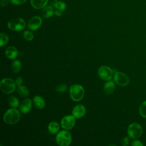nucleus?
<instances>
[{
    "label": "nucleus",
    "instance_id": "nucleus-1",
    "mask_svg": "<svg viewBox=\"0 0 146 146\" xmlns=\"http://www.w3.org/2000/svg\"><path fill=\"white\" fill-rule=\"evenodd\" d=\"M21 117L19 111L16 108L9 109L3 115V120L4 122L9 125H13L17 123Z\"/></svg>",
    "mask_w": 146,
    "mask_h": 146
},
{
    "label": "nucleus",
    "instance_id": "nucleus-2",
    "mask_svg": "<svg viewBox=\"0 0 146 146\" xmlns=\"http://www.w3.org/2000/svg\"><path fill=\"white\" fill-rule=\"evenodd\" d=\"M69 94L71 99L74 102H79L84 95V90L80 84H73L70 87Z\"/></svg>",
    "mask_w": 146,
    "mask_h": 146
},
{
    "label": "nucleus",
    "instance_id": "nucleus-3",
    "mask_svg": "<svg viewBox=\"0 0 146 146\" xmlns=\"http://www.w3.org/2000/svg\"><path fill=\"white\" fill-rule=\"evenodd\" d=\"M16 83L13 79L9 78L3 79L0 83L1 91L6 94H10L14 92L16 89Z\"/></svg>",
    "mask_w": 146,
    "mask_h": 146
},
{
    "label": "nucleus",
    "instance_id": "nucleus-4",
    "mask_svg": "<svg viewBox=\"0 0 146 146\" xmlns=\"http://www.w3.org/2000/svg\"><path fill=\"white\" fill-rule=\"evenodd\" d=\"M56 143L60 146H68L72 141L71 133L67 130H62L58 132L55 137Z\"/></svg>",
    "mask_w": 146,
    "mask_h": 146
},
{
    "label": "nucleus",
    "instance_id": "nucleus-5",
    "mask_svg": "<svg viewBox=\"0 0 146 146\" xmlns=\"http://www.w3.org/2000/svg\"><path fill=\"white\" fill-rule=\"evenodd\" d=\"M26 22L24 19L21 18H14L7 22V27L9 29L15 31H20L23 30L26 27Z\"/></svg>",
    "mask_w": 146,
    "mask_h": 146
},
{
    "label": "nucleus",
    "instance_id": "nucleus-6",
    "mask_svg": "<svg viewBox=\"0 0 146 146\" xmlns=\"http://www.w3.org/2000/svg\"><path fill=\"white\" fill-rule=\"evenodd\" d=\"M127 133L131 139H136L142 135L143 128L139 124L132 123L129 125L127 128Z\"/></svg>",
    "mask_w": 146,
    "mask_h": 146
},
{
    "label": "nucleus",
    "instance_id": "nucleus-7",
    "mask_svg": "<svg viewBox=\"0 0 146 146\" xmlns=\"http://www.w3.org/2000/svg\"><path fill=\"white\" fill-rule=\"evenodd\" d=\"M113 70L107 66H102L98 70V75L103 80H111L113 76Z\"/></svg>",
    "mask_w": 146,
    "mask_h": 146
},
{
    "label": "nucleus",
    "instance_id": "nucleus-8",
    "mask_svg": "<svg viewBox=\"0 0 146 146\" xmlns=\"http://www.w3.org/2000/svg\"><path fill=\"white\" fill-rule=\"evenodd\" d=\"M113 80L117 85L122 87L127 86L129 83V79L128 76L124 73L119 71L115 72Z\"/></svg>",
    "mask_w": 146,
    "mask_h": 146
},
{
    "label": "nucleus",
    "instance_id": "nucleus-9",
    "mask_svg": "<svg viewBox=\"0 0 146 146\" xmlns=\"http://www.w3.org/2000/svg\"><path fill=\"white\" fill-rule=\"evenodd\" d=\"M75 117L72 115H66L61 120V126L66 130L71 129L75 124Z\"/></svg>",
    "mask_w": 146,
    "mask_h": 146
},
{
    "label": "nucleus",
    "instance_id": "nucleus-10",
    "mask_svg": "<svg viewBox=\"0 0 146 146\" xmlns=\"http://www.w3.org/2000/svg\"><path fill=\"white\" fill-rule=\"evenodd\" d=\"M42 24V19L39 16H34L32 17L27 23L29 29L31 31L37 30L40 28Z\"/></svg>",
    "mask_w": 146,
    "mask_h": 146
},
{
    "label": "nucleus",
    "instance_id": "nucleus-11",
    "mask_svg": "<svg viewBox=\"0 0 146 146\" xmlns=\"http://www.w3.org/2000/svg\"><path fill=\"white\" fill-rule=\"evenodd\" d=\"M86 113V108L82 104H78L75 106L72 110V115L77 119L83 117Z\"/></svg>",
    "mask_w": 146,
    "mask_h": 146
},
{
    "label": "nucleus",
    "instance_id": "nucleus-12",
    "mask_svg": "<svg viewBox=\"0 0 146 146\" xmlns=\"http://www.w3.org/2000/svg\"><path fill=\"white\" fill-rule=\"evenodd\" d=\"M32 107V101L29 98H26L22 101L20 105L19 106V111L22 113H29Z\"/></svg>",
    "mask_w": 146,
    "mask_h": 146
},
{
    "label": "nucleus",
    "instance_id": "nucleus-13",
    "mask_svg": "<svg viewBox=\"0 0 146 146\" xmlns=\"http://www.w3.org/2000/svg\"><path fill=\"white\" fill-rule=\"evenodd\" d=\"M5 55L6 57L10 59H14L18 55V50L16 47L13 46L7 47L5 50Z\"/></svg>",
    "mask_w": 146,
    "mask_h": 146
},
{
    "label": "nucleus",
    "instance_id": "nucleus-14",
    "mask_svg": "<svg viewBox=\"0 0 146 146\" xmlns=\"http://www.w3.org/2000/svg\"><path fill=\"white\" fill-rule=\"evenodd\" d=\"M48 1V0H30V5L34 9L37 10L42 9L47 5Z\"/></svg>",
    "mask_w": 146,
    "mask_h": 146
},
{
    "label": "nucleus",
    "instance_id": "nucleus-15",
    "mask_svg": "<svg viewBox=\"0 0 146 146\" xmlns=\"http://www.w3.org/2000/svg\"><path fill=\"white\" fill-rule=\"evenodd\" d=\"M55 10L51 6H46L43 7L41 11L42 16L44 18H49L54 14Z\"/></svg>",
    "mask_w": 146,
    "mask_h": 146
},
{
    "label": "nucleus",
    "instance_id": "nucleus-16",
    "mask_svg": "<svg viewBox=\"0 0 146 146\" xmlns=\"http://www.w3.org/2000/svg\"><path fill=\"white\" fill-rule=\"evenodd\" d=\"M103 90L104 92L107 94L110 95L112 94L115 90V85L114 82L111 80H107V82H106L104 84Z\"/></svg>",
    "mask_w": 146,
    "mask_h": 146
},
{
    "label": "nucleus",
    "instance_id": "nucleus-17",
    "mask_svg": "<svg viewBox=\"0 0 146 146\" xmlns=\"http://www.w3.org/2000/svg\"><path fill=\"white\" fill-rule=\"evenodd\" d=\"M33 103L34 106L38 109H43L46 106L44 99L39 95H36L33 98Z\"/></svg>",
    "mask_w": 146,
    "mask_h": 146
},
{
    "label": "nucleus",
    "instance_id": "nucleus-18",
    "mask_svg": "<svg viewBox=\"0 0 146 146\" xmlns=\"http://www.w3.org/2000/svg\"><path fill=\"white\" fill-rule=\"evenodd\" d=\"M17 93L19 94V95L23 98H26L30 94L29 90L28 88L23 85H21L19 86H17Z\"/></svg>",
    "mask_w": 146,
    "mask_h": 146
},
{
    "label": "nucleus",
    "instance_id": "nucleus-19",
    "mask_svg": "<svg viewBox=\"0 0 146 146\" xmlns=\"http://www.w3.org/2000/svg\"><path fill=\"white\" fill-rule=\"evenodd\" d=\"M48 130L51 134H56L59 131V124L56 121H52L48 124Z\"/></svg>",
    "mask_w": 146,
    "mask_h": 146
},
{
    "label": "nucleus",
    "instance_id": "nucleus-20",
    "mask_svg": "<svg viewBox=\"0 0 146 146\" xmlns=\"http://www.w3.org/2000/svg\"><path fill=\"white\" fill-rule=\"evenodd\" d=\"M21 67L22 64L21 61L19 60H14L11 63L12 70L15 74L18 73L21 71Z\"/></svg>",
    "mask_w": 146,
    "mask_h": 146
},
{
    "label": "nucleus",
    "instance_id": "nucleus-21",
    "mask_svg": "<svg viewBox=\"0 0 146 146\" xmlns=\"http://www.w3.org/2000/svg\"><path fill=\"white\" fill-rule=\"evenodd\" d=\"M9 105L13 108H17L19 105V102L18 98L13 95H11L7 99Z\"/></svg>",
    "mask_w": 146,
    "mask_h": 146
},
{
    "label": "nucleus",
    "instance_id": "nucleus-22",
    "mask_svg": "<svg viewBox=\"0 0 146 146\" xmlns=\"http://www.w3.org/2000/svg\"><path fill=\"white\" fill-rule=\"evenodd\" d=\"M53 7L56 9L63 11L66 9V4L62 1H55L53 3Z\"/></svg>",
    "mask_w": 146,
    "mask_h": 146
},
{
    "label": "nucleus",
    "instance_id": "nucleus-23",
    "mask_svg": "<svg viewBox=\"0 0 146 146\" xmlns=\"http://www.w3.org/2000/svg\"><path fill=\"white\" fill-rule=\"evenodd\" d=\"M0 37H1L0 46H1V47H3V46L6 45L9 42V37L6 34H5L4 33H1L0 34Z\"/></svg>",
    "mask_w": 146,
    "mask_h": 146
},
{
    "label": "nucleus",
    "instance_id": "nucleus-24",
    "mask_svg": "<svg viewBox=\"0 0 146 146\" xmlns=\"http://www.w3.org/2000/svg\"><path fill=\"white\" fill-rule=\"evenodd\" d=\"M139 114L144 118H146V100L143 102L139 107Z\"/></svg>",
    "mask_w": 146,
    "mask_h": 146
},
{
    "label": "nucleus",
    "instance_id": "nucleus-25",
    "mask_svg": "<svg viewBox=\"0 0 146 146\" xmlns=\"http://www.w3.org/2000/svg\"><path fill=\"white\" fill-rule=\"evenodd\" d=\"M23 38L27 41H31L34 38L33 34L30 31H29V30H26L23 32Z\"/></svg>",
    "mask_w": 146,
    "mask_h": 146
},
{
    "label": "nucleus",
    "instance_id": "nucleus-26",
    "mask_svg": "<svg viewBox=\"0 0 146 146\" xmlns=\"http://www.w3.org/2000/svg\"><path fill=\"white\" fill-rule=\"evenodd\" d=\"M67 89V86L64 84H60L59 85H58V86H56V90L57 92H65Z\"/></svg>",
    "mask_w": 146,
    "mask_h": 146
},
{
    "label": "nucleus",
    "instance_id": "nucleus-27",
    "mask_svg": "<svg viewBox=\"0 0 146 146\" xmlns=\"http://www.w3.org/2000/svg\"><path fill=\"white\" fill-rule=\"evenodd\" d=\"M27 0H10L11 3L14 5H22L25 3Z\"/></svg>",
    "mask_w": 146,
    "mask_h": 146
},
{
    "label": "nucleus",
    "instance_id": "nucleus-28",
    "mask_svg": "<svg viewBox=\"0 0 146 146\" xmlns=\"http://www.w3.org/2000/svg\"><path fill=\"white\" fill-rule=\"evenodd\" d=\"M129 137H124L122 140H121V144L123 146H126L127 145L129 144Z\"/></svg>",
    "mask_w": 146,
    "mask_h": 146
},
{
    "label": "nucleus",
    "instance_id": "nucleus-29",
    "mask_svg": "<svg viewBox=\"0 0 146 146\" xmlns=\"http://www.w3.org/2000/svg\"><path fill=\"white\" fill-rule=\"evenodd\" d=\"M131 145H133V146H143V144L140 140H135L134 141H133L132 142Z\"/></svg>",
    "mask_w": 146,
    "mask_h": 146
},
{
    "label": "nucleus",
    "instance_id": "nucleus-30",
    "mask_svg": "<svg viewBox=\"0 0 146 146\" xmlns=\"http://www.w3.org/2000/svg\"><path fill=\"white\" fill-rule=\"evenodd\" d=\"M22 82H23V79L21 76H18L15 79V83H16L17 86H19L22 85Z\"/></svg>",
    "mask_w": 146,
    "mask_h": 146
},
{
    "label": "nucleus",
    "instance_id": "nucleus-31",
    "mask_svg": "<svg viewBox=\"0 0 146 146\" xmlns=\"http://www.w3.org/2000/svg\"><path fill=\"white\" fill-rule=\"evenodd\" d=\"M9 2H10V0H1L0 2V5L2 7H6L9 5Z\"/></svg>",
    "mask_w": 146,
    "mask_h": 146
},
{
    "label": "nucleus",
    "instance_id": "nucleus-32",
    "mask_svg": "<svg viewBox=\"0 0 146 146\" xmlns=\"http://www.w3.org/2000/svg\"><path fill=\"white\" fill-rule=\"evenodd\" d=\"M62 12H63V11H61V10H60L56 9V10H55L54 14H55L56 16H57V17H61V16L62 15V14H63Z\"/></svg>",
    "mask_w": 146,
    "mask_h": 146
}]
</instances>
